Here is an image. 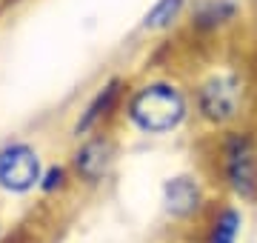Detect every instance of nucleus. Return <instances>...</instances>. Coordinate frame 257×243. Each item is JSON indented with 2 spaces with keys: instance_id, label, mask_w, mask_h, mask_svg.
Masks as SVG:
<instances>
[{
  "instance_id": "1",
  "label": "nucleus",
  "mask_w": 257,
  "mask_h": 243,
  "mask_svg": "<svg viewBox=\"0 0 257 243\" xmlns=\"http://www.w3.org/2000/svg\"><path fill=\"white\" fill-rule=\"evenodd\" d=\"M128 114L138 129L160 135L180 126V120L186 117V97L172 83H152L135 94Z\"/></svg>"
},
{
  "instance_id": "5",
  "label": "nucleus",
  "mask_w": 257,
  "mask_h": 243,
  "mask_svg": "<svg viewBox=\"0 0 257 243\" xmlns=\"http://www.w3.org/2000/svg\"><path fill=\"white\" fill-rule=\"evenodd\" d=\"M163 206L172 217H189L203 206V192L194 178H169L163 183Z\"/></svg>"
},
{
  "instance_id": "2",
  "label": "nucleus",
  "mask_w": 257,
  "mask_h": 243,
  "mask_svg": "<svg viewBox=\"0 0 257 243\" xmlns=\"http://www.w3.org/2000/svg\"><path fill=\"white\" fill-rule=\"evenodd\" d=\"M40 158L26 143H12L0 149V189L23 195L40 183Z\"/></svg>"
},
{
  "instance_id": "6",
  "label": "nucleus",
  "mask_w": 257,
  "mask_h": 243,
  "mask_svg": "<svg viewBox=\"0 0 257 243\" xmlns=\"http://www.w3.org/2000/svg\"><path fill=\"white\" fill-rule=\"evenodd\" d=\"M111 155H114V149H111L109 141H103V138H94V141H89L80 152H77V155H74L77 175H80L83 180H89V183L100 180L103 175L109 172Z\"/></svg>"
},
{
  "instance_id": "4",
  "label": "nucleus",
  "mask_w": 257,
  "mask_h": 243,
  "mask_svg": "<svg viewBox=\"0 0 257 243\" xmlns=\"http://www.w3.org/2000/svg\"><path fill=\"white\" fill-rule=\"evenodd\" d=\"M226 180L240 197H254L257 192V160H254V146L246 135H234L226 143Z\"/></svg>"
},
{
  "instance_id": "9",
  "label": "nucleus",
  "mask_w": 257,
  "mask_h": 243,
  "mask_svg": "<svg viewBox=\"0 0 257 243\" xmlns=\"http://www.w3.org/2000/svg\"><path fill=\"white\" fill-rule=\"evenodd\" d=\"M183 6V0H160L155 9L146 15V26L157 29V26H166V23H172L177 18V12Z\"/></svg>"
},
{
  "instance_id": "8",
  "label": "nucleus",
  "mask_w": 257,
  "mask_h": 243,
  "mask_svg": "<svg viewBox=\"0 0 257 243\" xmlns=\"http://www.w3.org/2000/svg\"><path fill=\"white\" fill-rule=\"evenodd\" d=\"M240 223H243V217H240L237 209H226V212L214 220L211 243H234L237 234H240Z\"/></svg>"
},
{
  "instance_id": "7",
  "label": "nucleus",
  "mask_w": 257,
  "mask_h": 243,
  "mask_svg": "<svg viewBox=\"0 0 257 243\" xmlns=\"http://www.w3.org/2000/svg\"><path fill=\"white\" fill-rule=\"evenodd\" d=\"M114 97H117V83H109L100 94H97V97H94L92 103H89L86 114H83L80 120H77V135H80V132H86V129H92L94 120H97L100 114H106V109H109L111 103H114Z\"/></svg>"
},
{
  "instance_id": "3",
  "label": "nucleus",
  "mask_w": 257,
  "mask_h": 243,
  "mask_svg": "<svg viewBox=\"0 0 257 243\" xmlns=\"http://www.w3.org/2000/svg\"><path fill=\"white\" fill-rule=\"evenodd\" d=\"M200 114L211 123L231 120L240 109V83L234 75H211L197 94Z\"/></svg>"
},
{
  "instance_id": "10",
  "label": "nucleus",
  "mask_w": 257,
  "mask_h": 243,
  "mask_svg": "<svg viewBox=\"0 0 257 243\" xmlns=\"http://www.w3.org/2000/svg\"><path fill=\"white\" fill-rule=\"evenodd\" d=\"M63 183V169H52L46 175V183H43V189H55V186H60Z\"/></svg>"
}]
</instances>
